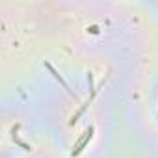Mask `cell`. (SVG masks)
<instances>
[{
  "label": "cell",
  "instance_id": "1",
  "mask_svg": "<svg viewBox=\"0 0 158 158\" xmlns=\"http://www.w3.org/2000/svg\"><path fill=\"white\" fill-rule=\"evenodd\" d=\"M93 132H95V127L93 125H89L88 128H86V132L76 139V143L73 145V151H71V156H78L84 149H86V145L91 141V138H93Z\"/></svg>",
  "mask_w": 158,
  "mask_h": 158
},
{
  "label": "cell",
  "instance_id": "3",
  "mask_svg": "<svg viewBox=\"0 0 158 158\" xmlns=\"http://www.w3.org/2000/svg\"><path fill=\"white\" fill-rule=\"evenodd\" d=\"M17 130H19V125H15V127L11 128V138H13V141H15L19 147H23L24 151H32V147H30V145H26L23 139H19V136H17Z\"/></svg>",
  "mask_w": 158,
  "mask_h": 158
},
{
  "label": "cell",
  "instance_id": "2",
  "mask_svg": "<svg viewBox=\"0 0 158 158\" xmlns=\"http://www.w3.org/2000/svg\"><path fill=\"white\" fill-rule=\"evenodd\" d=\"M45 67H47V69L50 71V74H52V76L56 78V80H58V82L61 84V88H63V89H65V91H67V93H69L71 97H74V99H76V93H74V91H73V89L69 88V84H67V82L63 80V76H61V74H60V73H58V71H56V69H54V67H52V65H50L48 61H45Z\"/></svg>",
  "mask_w": 158,
  "mask_h": 158
}]
</instances>
